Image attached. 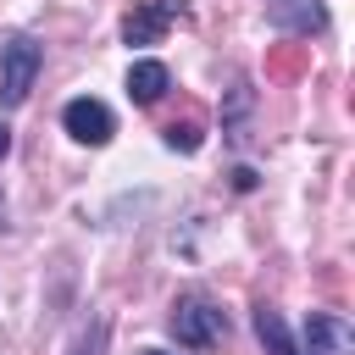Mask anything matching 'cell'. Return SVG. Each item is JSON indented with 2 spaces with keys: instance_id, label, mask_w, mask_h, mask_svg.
<instances>
[{
  "instance_id": "8fae6325",
  "label": "cell",
  "mask_w": 355,
  "mask_h": 355,
  "mask_svg": "<svg viewBox=\"0 0 355 355\" xmlns=\"http://www.w3.org/2000/svg\"><path fill=\"white\" fill-rule=\"evenodd\" d=\"M6 150H11V128L0 122V161H6Z\"/></svg>"
},
{
  "instance_id": "3957f363",
  "label": "cell",
  "mask_w": 355,
  "mask_h": 355,
  "mask_svg": "<svg viewBox=\"0 0 355 355\" xmlns=\"http://www.w3.org/2000/svg\"><path fill=\"white\" fill-rule=\"evenodd\" d=\"M61 122H67V133L78 139V144H105L111 133H116V116L100 105V100H89V94H78V100H67V111H61Z\"/></svg>"
},
{
  "instance_id": "8992f818",
  "label": "cell",
  "mask_w": 355,
  "mask_h": 355,
  "mask_svg": "<svg viewBox=\"0 0 355 355\" xmlns=\"http://www.w3.org/2000/svg\"><path fill=\"white\" fill-rule=\"evenodd\" d=\"M305 349H311V355H344V349H349V327H344L338 316H327V311H311V322H305Z\"/></svg>"
},
{
  "instance_id": "277c9868",
  "label": "cell",
  "mask_w": 355,
  "mask_h": 355,
  "mask_svg": "<svg viewBox=\"0 0 355 355\" xmlns=\"http://www.w3.org/2000/svg\"><path fill=\"white\" fill-rule=\"evenodd\" d=\"M266 17H272V28H283V33H322V28H327L322 0H266Z\"/></svg>"
},
{
  "instance_id": "ba28073f",
  "label": "cell",
  "mask_w": 355,
  "mask_h": 355,
  "mask_svg": "<svg viewBox=\"0 0 355 355\" xmlns=\"http://www.w3.org/2000/svg\"><path fill=\"white\" fill-rule=\"evenodd\" d=\"M161 33H166V17H161V11H150V6H144V11H133V17L122 22V39H128V44H155Z\"/></svg>"
},
{
  "instance_id": "30bf717a",
  "label": "cell",
  "mask_w": 355,
  "mask_h": 355,
  "mask_svg": "<svg viewBox=\"0 0 355 355\" xmlns=\"http://www.w3.org/2000/svg\"><path fill=\"white\" fill-rule=\"evenodd\" d=\"M150 11H161V17H172V11H183V0H150Z\"/></svg>"
},
{
  "instance_id": "6da1fadb",
  "label": "cell",
  "mask_w": 355,
  "mask_h": 355,
  "mask_svg": "<svg viewBox=\"0 0 355 355\" xmlns=\"http://www.w3.org/2000/svg\"><path fill=\"white\" fill-rule=\"evenodd\" d=\"M39 67H44V50L28 33H17L0 50V105H22L28 89H33V78H39Z\"/></svg>"
},
{
  "instance_id": "7c38bea8",
  "label": "cell",
  "mask_w": 355,
  "mask_h": 355,
  "mask_svg": "<svg viewBox=\"0 0 355 355\" xmlns=\"http://www.w3.org/2000/svg\"><path fill=\"white\" fill-rule=\"evenodd\" d=\"M144 355H166V349H144Z\"/></svg>"
},
{
  "instance_id": "52a82bcc",
  "label": "cell",
  "mask_w": 355,
  "mask_h": 355,
  "mask_svg": "<svg viewBox=\"0 0 355 355\" xmlns=\"http://www.w3.org/2000/svg\"><path fill=\"white\" fill-rule=\"evenodd\" d=\"M255 333H261L266 355H300L294 338H288V327H283V316H277L272 305H255Z\"/></svg>"
},
{
  "instance_id": "5b68a950",
  "label": "cell",
  "mask_w": 355,
  "mask_h": 355,
  "mask_svg": "<svg viewBox=\"0 0 355 355\" xmlns=\"http://www.w3.org/2000/svg\"><path fill=\"white\" fill-rule=\"evenodd\" d=\"M166 89H172V72H166L161 61H133V67H128V100H133V105H155Z\"/></svg>"
},
{
  "instance_id": "9c48e42d",
  "label": "cell",
  "mask_w": 355,
  "mask_h": 355,
  "mask_svg": "<svg viewBox=\"0 0 355 355\" xmlns=\"http://www.w3.org/2000/svg\"><path fill=\"white\" fill-rule=\"evenodd\" d=\"M166 144L172 150H200V122H172L166 128Z\"/></svg>"
},
{
  "instance_id": "7a4b0ae2",
  "label": "cell",
  "mask_w": 355,
  "mask_h": 355,
  "mask_svg": "<svg viewBox=\"0 0 355 355\" xmlns=\"http://www.w3.org/2000/svg\"><path fill=\"white\" fill-rule=\"evenodd\" d=\"M172 333H178V344H189V349H211V344L227 338V316H222L216 305H205V300H178V305H172Z\"/></svg>"
}]
</instances>
